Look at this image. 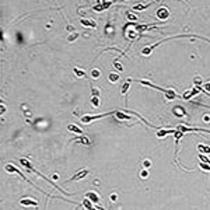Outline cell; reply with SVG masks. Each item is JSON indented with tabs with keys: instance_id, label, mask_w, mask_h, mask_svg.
Wrapping results in <instances>:
<instances>
[{
	"instance_id": "obj_8",
	"label": "cell",
	"mask_w": 210,
	"mask_h": 210,
	"mask_svg": "<svg viewBox=\"0 0 210 210\" xmlns=\"http://www.w3.org/2000/svg\"><path fill=\"white\" fill-rule=\"evenodd\" d=\"M87 199L91 200L92 203H98L100 202V198H98V195L95 192H87Z\"/></svg>"
},
{
	"instance_id": "obj_26",
	"label": "cell",
	"mask_w": 210,
	"mask_h": 210,
	"mask_svg": "<svg viewBox=\"0 0 210 210\" xmlns=\"http://www.w3.org/2000/svg\"><path fill=\"white\" fill-rule=\"evenodd\" d=\"M147 175H149V174H147V171H146V170H144V171H141V177H147Z\"/></svg>"
},
{
	"instance_id": "obj_13",
	"label": "cell",
	"mask_w": 210,
	"mask_h": 210,
	"mask_svg": "<svg viewBox=\"0 0 210 210\" xmlns=\"http://www.w3.org/2000/svg\"><path fill=\"white\" fill-rule=\"evenodd\" d=\"M108 79H109V81H111V83H116V81L119 80V74L118 73H109V76H108Z\"/></svg>"
},
{
	"instance_id": "obj_3",
	"label": "cell",
	"mask_w": 210,
	"mask_h": 210,
	"mask_svg": "<svg viewBox=\"0 0 210 210\" xmlns=\"http://www.w3.org/2000/svg\"><path fill=\"white\" fill-rule=\"evenodd\" d=\"M200 91H202V90H200V87H195V88H192V90H189V91L183 92L182 98H183V100H191L192 97L198 95V94H199Z\"/></svg>"
},
{
	"instance_id": "obj_25",
	"label": "cell",
	"mask_w": 210,
	"mask_h": 210,
	"mask_svg": "<svg viewBox=\"0 0 210 210\" xmlns=\"http://www.w3.org/2000/svg\"><path fill=\"white\" fill-rule=\"evenodd\" d=\"M143 164H144V167H150V165H151L150 160H144V162H143Z\"/></svg>"
},
{
	"instance_id": "obj_20",
	"label": "cell",
	"mask_w": 210,
	"mask_h": 210,
	"mask_svg": "<svg viewBox=\"0 0 210 210\" xmlns=\"http://www.w3.org/2000/svg\"><path fill=\"white\" fill-rule=\"evenodd\" d=\"M113 66H115V67L118 69V71H122V70H123V67H122V65L119 63V60H118V59L113 60Z\"/></svg>"
},
{
	"instance_id": "obj_21",
	"label": "cell",
	"mask_w": 210,
	"mask_h": 210,
	"mask_svg": "<svg viewBox=\"0 0 210 210\" xmlns=\"http://www.w3.org/2000/svg\"><path fill=\"white\" fill-rule=\"evenodd\" d=\"M100 74H101V71H100L98 69H94L91 71V76L94 77V79H98V77H100Z\"/></svg>"
},
{
	"instance_id": "obj_27",
	"label": "cell",
	"mask_w": 210,
	"mask_h": 210,
	"mask_svg": "<svg viewBox=\"0 0 210 210\" xmlns=\"http://www.w3.org/2000/svg\"><path fill=\"white\" fill-rule=\"evenodd\" d=\"M111 199H112V200H116V196H115V193H112V196H111Z\"/></svg>"
},
{
	"instance_id": "obj_10",
	"label": "cell",
	"mask_w": 210,
	"mask_h": 210,
	"mask_svg": "<svg viewBox=\"0 0 210 210\" xmlns=\"http://www.w3.org/2000/svg\"><path fill=\"white\" fill-rule=\"evenodd\" d=\"M67 130L73 132V133H77V135H81V133H83V130H81L79 126H76V125H67Z\"/></svg>"
},
{
	"instance_id": "obj_5",
	"label": "cell",
	"mask_w": 210,
	"mask_h": 210,
	"mask_svg": "<svg viewBox=\"0 0 210 210\" xmlns=\"http://www.w3.org/2000/svg\"><path fill=\"white\" fill-rule=\"evenodd\" d=\"M87 175H88V170L83 168V170H80V171H77V174H76V175H73V177L70 178L67 182H71V181H79V179H83V178L87 177Z\"/></svg>"
},
{
	"instance_id": "obj_4",
	"label": "cell",
	"mask_w": 210,
	"mask_h": 210,
	"mask_svg": "<svg viewBox=\"0 0 210 210\" xmlns=\"http://www.w3.org/2000/svg\"><path fill=\"white\" fill-rule=\"evenodd\" d=\"M4 170H6V171H7V172H16V174H18V175H20V177H22V178H24V179H25V181H27L28 183H31V182H30V181H28V179H27V178H25V177H24V175H22V172H21V171H20L18 168H16V167H14L13 164H6V165H4Z\"/></svg>"
},
{
	"instance_id": "obj_22",
	"label": "cell",
	"mask_w": 210,
	"mask_h": 210,
	"mask_svg": "<svg viewBox=\"0 0 210 210\" xmlns=\"http://www.w3.org/2000/svg\"><path fill=\"white\" fill-rule=\"evenodd\" d=\"M126 17H128L129 20H132V21H136V20H137V17H136L135 14H132V13H126Z\"/></svg>"
},
{
	"instance_id": "obj_19",
	"label": "cell",
	"mask_w": 210,
	"mask_h": 210,
	"mask_svg": "<svg viewBox=\"0 0 210 210\" xmlns=\"http://www.w3.org/2000/svg\"><path fill=\"white\" fill-rule=\"evenodd\" d=\"M150 4H153V3H147V4H140V6H135L133 9H135V10H144V9H147V7H149V6H150Z\"/></svg>"
},
{
	"instance_id": "obj_17",
	"label": "cell",
	"mask_w": 210,
	"mask_h": 210,
	"mask_svg": "<svg viewBox=\"0 0 210 210\" xmlns=\"http://www.w3.org/2000/svg\"><path fill=\"white\" fill-rule=\"evenodd\" d=\"M193 83H195V86L200 87L202 84H203V81H202V77H200V76H196V77L193 79Z\"/></svg>"
},
{
	"instance_id": "obj_2",
	"label": "cell",
	"mask_w": 210,
	"mask_h": 210,
	"mask_svg": "<svg viewBox=\"0 0 210 210\" xmlns=\"http://www.w3.org/2000/svg\"><path fill=\"white\" fill-rule=\"evenodd\" d=\"M20 205L25 206V207H38V202L31 198H22V199H20Z\"/></svg>"
},
{
	"instance_id": "obj_18",
	"label": "cell",
	"mask_w": 210,
	"mask_h": 210,
	"mask_svg": "<svg viewBox=\"0 0 210 210\" xmlns=\"http://www.w3.org/2000/svg\"><path fill=\"white\" fill-rule=\"evenodd\" d=\"M91 105H92L94 108L100 107V100H98V97H92V98H91Z\"/></svg>"
},
{
	"instance_id": "obj_12",
	"label": "cell",
	"mask_w": 210,
	"mask_h": 210,
	"mask_svg": "<svg viewBox=\"0 0 210 210\" xmlns=\"http://www.w3.org/2000/svg\"><path fill=\"white\" fill-rule=\"evenodd\" d=\"M73 73H74L77 77H87L86 71H84V70H81V69H79V67H74V69H73Z\"/></svg>"
},
{
	"instance_id": "obj_24",
	"label": "cell",
	"mask_w": 210,
	"mask_h": 210,
	"mask_svg": "<svg viewBox=\"0 0 210 210\" xmlns=\"http://www.w3.org/2000/svg\"><path fill=\"white\" fill-rule=\"evenodd\" d=\"M79 37V34H74V35H70L69 37V42H71V41H74L76 38Z\"/></svg>"
},
{
	"instance_id": "obj_15",
	"label": "cell",
	"mask_w": 210,
	"mask_h": 210,
	"mask_svg": "<svg viewBox=\"0 0 210 210\" xmlns=\"http://www.w3.org/2000/svg\"><path fill=\"white\" fill-rule=\"evenodd\" d=\"M76 141H80L83 144H90V140L87 139L86 136H83V137H76Z\"/></svg>"
},
{
	"instance_id": "obj_14",
	"label": "cell",
	"mask_w": 210,
	"mask_h": 210,
	"mask_svg": "<svg viewBox=\"0 0 210 210\" xmlns=\"http://www.w3.org/2000/svg\"><path fill=\"white\" fill-rule=\"evenodd\" d=\"M170 133H174V130H158V132H157V136H158V137H164V136L170 135Z\"/></svg>"
},
{
	"instance_id": "obj_23",
	"label": "cell",
	"mask_w": 210,
	"mask_h": 210,
	"mask_svg": "<svg viewBox=\"0 0 210 210\" xmlns=\"http://www.w3.org/2000/svg\"><path fill=\"white\" fill-rule=\"evenodd\" d=\"M98 95H100V90L92 87V97H98Z\"/></svg>"
},
{
	"instance_id": "obj_1",
	"label": "cell",
	"mask_w": 210,
	"mask_h": 210,
	"mask_svg": "<svg viewBox=\"0 0 210 210\" xmlns=\"http://www.w3.org/2000/svg\"><path fill=\"white\" fill-rule=\"evenodd\" d=\"M140 84H143V86H147V87H151V88H154V90H158V91H161L167 100H175L177 98V92L175 90H171V88H162V87H158V86H154V84H151L150 81L147 80H139Z\"/></svg>"
},
{
	"instance_id": "obj_16",
	"label": "cell",
	"mask_w": 210,
	"mask_h": 210,
	"mask_svg": "<svg viewBox=\"0 0 210 210\" xmlns=\"http://www.w3.org/2000/svg\"><path fill=\"white\" fill-rule=\"evenodd\" d=\"M199 167L202 168V170H205V171H210V164H207V162H205V161H200Z\"/></svg>"
},
{
	"instance_id": "obj_6",
	"label": "cell",
	"mask_w": 210,
	"mask_h": 210,
	"mask_svg": "<svg viewBox=\"0 0 210 210\" xmlns=\"http://www.w3.org/2000/svg\"><path fill=\"white\" fill-rule=\"evenodd\" d=\"M157 17L160 18V20H167L168 17H170V11H168L167 7H161V9H158L157 10Z\"/></svg>"
},
{
	"instance_id": "obj_9",
	"label": "cell",
	"mask_w": 210,
	"mask_h": 210,
	"mask_svg": "<svg viewBox=\"0 0 210 210\" xmlns=\"http://www.w3.org/2000/svg\"><path fill=\"white\" fill-rule=\"evenodd\" d=\"M130 84H132V80H130V79H128V80L123 83V86H122V88H121V94H122V95H126V92H128V90H129Z\"/></svg>"
},
{
	"instance_id": "obj_11",
	"label": "cell",
	"mask_w": 210,
	"mask_h": 210,
	"mask_svg": "<svg viewBox=\"0 0 210 210\" xmlns=\"http://www.w3.org/2000/svg\"><path fill=\"white\" fill-rule=\"evenodd\" d=\"M198 150L200 151V153H206V154H210V147L206 144H199L198 146Z\"/></svg>"
},
{
	"instance_id": "obj_7",
	"label": "cell",
	"mask_w": 210,
	"mask_h": 210,
	"mask_svg": "<svg viewBox=\"0 0 210 210\" xmlns=\"http://www.w3.org/2000/svg\"><path fill=\"white\" fill-rule=\"evenodd\" d=\"M81 24H83L84 27H90V28L97 27V22L92 21V20H88V18H81Z\"/></svg>"
}]
</instances>
